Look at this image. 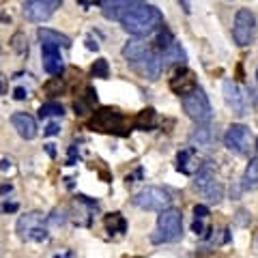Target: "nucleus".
I'll list each match as a JSON object with an SVG mask.
<instances>
[{
    "label": "nucleus",
    "mask_w": 258,
    "mask_h": 258,
    "mask_svg": "<svg viewBox=\"0 0 258 258\" xmlns=\"http://www.w3.org/2000/svg\"><path fill=\"white\" fill-rule=\"evenodd\" d=\"M191 140L198 142V144H209V140H211V132H209V127L200 125V129H196V132L191 134Z\"/></svg>",
    "instance_id": "nucleus-26"
},
{
    "label": "nucleus",
    "mask_w": 258,
    "mask_h": 258,
    "mask_svg": "<svg viewBox=\"0 0 258 258\" xmlns=\"http://www.w3.org/2000/svg\"><path fill=\"white\" fill-rule=\"evenodd\" d=\"M60 5L62 0H26L22 11L28 22H45L60 9Z\"/></svg>",
    "instance_id": "nucleus-11"
},
{
    "label": "nucleus",
    "mask_w": 258,
    "mask_h": 258,
    "mask_svg": "<svg viewBox=\"0 0 258 258\" xmlns=\"http://www.w3.org/2000/svg\"><path fill=\"white\" fill-rule=\"evenodd\" d=\"M196 176V181H194V185H196V189L203 194L205 198H209L211 203H220V200L224 198V187H222V183L215 179V174H213V170L209 168L207 164L200 168V170L194 174Z\"/></svg>",
    "instance_id": "nucleus-10"
},
{
    "label": "nucleus",
    "mask_w": 258,
    "mask_h": 258,
    "mask_svg": "<svg viewBox=\"0 0 258 258\" xmlns=\"http://www.w3.org/2000/svg\"><path fill=\"white\" fill-rule=\"evenodd\" d=\"M224 144H226L228 151H232L235 155H241V157H247L249 153L254 151L252 132L241 123H235V125L228 127V132H226V136H224Z\"/></svg>",
    "instance_id": "nucleus-6"
},
{
    "label": "nucleus",
    "mask_w": 258,
    "mask_h": 258,
    "mask_svg": "<svg viewBox=\"0 0 258 258\" xmlns=\"http://www.w3.org/2000/svg\"><path fill=\"white\" fill-rule=\"evenodd\" d=\"M64 114V110L60 103H56V101H50V103H43L41 108H39V116L41 118H47V116H62Z\"/></svg>",
    "instance_id": "nucleus-23"
},
{
    "label": "nucleus",
    "mask_w": 258,
    "mask_h": 258,
    "mask_svg": "<svg viewBox=\"0 0 258 258\" xmlns=\"http://www.w3.org/2000/svg\"><path fill=\"white\" fill-rule=\"evenodd\" d=\"M41 58H43V69L50 76H60L64 64L60 56V47L54 43H41Z\"/></svg>",
    "instance_id": "nucleus-14"
},
{
    "label": "nucleus",
    "mask_w": 258,
    "mask_h": 258,
    "mask_svg": "<svg viewBox=\"0 0 258 258\" xmlns=\"http://www.w3.org/2000/svg\"><path fill=\"white\" fill-rule=\"evenodd\" d=\"M203 166H205V159L200 157V153L194 147H185L183 151H179V155H176V170L187 174V176H194Z\"/></svg>",
    "instance_id": "nucleus-13"
},
{
    "label": "nucleus",
    "mask_w": 258,
    "mask_h": 258,
    "mask_svg": "<svg viewBox=\"0 0 258 258\" xmlns=\"http://www.w3.org/2000/svg\"><path fill=\"white\" fill-rule=\"evenodd\" d=\"M254 149H256V151H258V138H256V142H254Z\"/></svg>",
    "instance_id": "nucleus-33"
},
{
    "label": "nucleus",
    "mask_w": 258,
    "mask_h": 258,
    "mask_svg": "<svg viewBox=\"0 0 258 258\" xmlns=\"http://www.w3.org/2000/svg\"><path fill=\"white\" fill-rule=\"evenodd\" d=\"M52 147H54V144H47V153H50V155H52V157H54V155H56V151H54V149H52Z\"/></svg>",
    "instance_id": "nucleus-31"
},
{
    "label": "nucleus",
    "mask_w": 258,
    "mask_h": 258,
    "mask_svg": "<svg viewBox=\"0 0 258 258\" xmlns=\"http://www.w3.org/2000/svg\"><path fill=\"white\" fill-rule=\"evenodd\" d=\"M45 136H56V134H58V125H56V123H50V125H47L45 127V132H43Z\"/></svg>",
    "instance_id": "nucleus-28"
},
{
    "label": "nucleus",
    "mask_w": 258,
    "mask_h": 258,
    "mask_svg": "<svg viewBox=\"0 0 258 258\" xmlns=\"http://www.w3.org/2000/svg\"><path fill=\"white\" fill-rule=\"evenodd\" d=\"M181 103H183V110L187 112V116L198 125H209L213 118V108H211V101L209 97L205 95V91L200 86L191 88L189 93H185L181 97Z\"/></svg>",
    "instance_id": "nucleus-4"
},
{
    "label": "nucleus",
    "mask_w": 258,
    "mask_h": 258,
    "mask_svg": "<svg viewBox=\"0 0 258 258\" xmlns=\"http://www.w3.org/2000/svg\"><path fill=\"white\" fill-rule=\"evenodd\" d=\"M142 3H147V0H116L118 9H120V15H123V11H125V9H129V7H134V5H142Z\"/></svg>",
    "instance_id": "nucleus-27"
},
{
    "label": "nucleus",
    "mask_w": 258,
    "mask_h": 258,
    "mask_svg": "<svg viewBox=\"0 0 258 258\" xmlns=\"http://www.w3.org/2000/svg\"><path fill=\"white\" fill-rule=\"evenodd\" d=\"M118 22L123 24V28L134 37H149L153 32H157L159 26L164 24V15L157 7L153 5H134L129 9L123 11V15L118 18Z\"/></svg>",
    "instance_id": "nucleus-2"
},
{
    "label": "nucleus",
    "mask_w": 258,
    "mask_h": 258,
    "mask_svg": "<svg viewBox=\"0 0 258 258\" xmlns=\"http://www.w3.org/2000/svg\"><path fill=\"white\" fill-rule=\"evenodd\" d=\"M256 80H258V71H256Z\"/></svg>",
    "instance_id": "nucleus-34"
},
{
    "label": "nucleus",
    "mask_w": 258,
    "mask_h": 258,
    "mask_svg": "<svg viewBox=\"0 0 258 258\" xmlns=\"http://www.w3.org/2000/svg\"><path fill=\"white\" fill-rule=\"evenodd\" d=\"M11 123H13L15 129H18V134L22 136L24 140L37 138V123H35V118H32L30 114H26V112H18V114H13Z\"/></svg>",
    "instance_id": "nucleus-17"
},
{
    "label": "nucleus",
    "mask_w": 258,
    "mask_h": 258,
    "mask_svg": "<svg viewBox=\"0 0 258 258\" xmlns=\"http://www.w3.org/2000/svg\"><path fill=\"white\" fill-rule=\"evenodd\" d=\"M108 74H110V69H108V60H106V58L95 60V64L91 67V76H93V78H108Z\"/></svg>",
    "instance_id": "nucleus-25"
},
{
    "label": "nucleus",
    "mask_w": 258,
    "mask_h": 258,
    "mask_svg": "<svg viewBox=\"0 0 258 258\" xmlns=\"http://www.w3.org/2000/svg\"><path fill=\"white\" fill-rule=\"evenodd\" d=\"M196 86H198L196 76H194L187 67H181V69L170 78V88H172V91L179 95V97H183L185 93H189L191 88H196Z\"/></svg>",
    "instance_id": "nucleus-15"
},
{
    "label": "nucleus",
    "mask_w": 258,
    "mask_h": 258,
    "mask_svg": "<svg viewBox=\"0 0 258 258\" xmlns=\"http://www.w3.org/2000/svg\"><path fill=\"white\" fill-rule=\"evenodd\" d=\"M41 211H30L18 220V235L28 243H41L47 239V224Z\"/></svg>",
    "instance_id": "nucleus-5"
},
{
    "label": "nucleus",
    "mask_w": 258,
    "mask_h": 258,
    "mask_svg": "<svg viewBox=\"0 0 258 258\" xmlns=\"http://www.w3.org/2000/svg\"><path fill=\"white\" fill-rule=\"evenodd\" d=\"M123 56L136 74L151 80V82L161 76V60H159L157 47L142 41V37H136L132 41H127L123 47Z\"/></svg>",
    "instance_id": "nucleus-1"
},
{
    "label": "nucleus",
    "mask_w": 258,
    "mask_h": 258,
    "mask_svg": "<svg viewBox=\"0 0 258 258\" xmlns=\"http://www.w3.org/2000/svg\"><path fill=\"white\" fill-rule=\"evenodd\" d=\"M37 37H39L41 43H54L58 47H71V39L67 35H60V32L50 30V28H39Z\"/></svg>",
    "instance_id": "nucleus-18"
},
{
    "label": "nucleus",
    "mask_w": 258,
    "mask_h": 258,
    "mask_svg": "<svg viewBox=\"0 0 258 258\" xmlns=\"http://www.w3.org/2000/svg\"><path fill=\"white\" fill-rule=\"evenodd\" d=\"M183 237V215L179 209L166 207L157 217V232L151 237L153 243H174Z\"/></svg>",
    "instance_id": "nucleus-3"
},
{
    "label": "nucleus",
    "mask_w": 258,
    "mask_h": 258,
    "mask_svg": "<svg viewBox=\"0 0 258 258\" xmlns=\"http://www.w3.org/2000/svg\"><path fill=\"white\" fill-rule=\"evenodd\" d=\"M176 3L181 5V9H183L185 13H191V3H189V0H176Z\"/></svg>",
    "instance_id": "nucleus-29"
},
{
    "label": "nucleus",
    "mask_w": 258,
    "mask_h": 258,
    "mask_svg": "<svg viewBox=\"0 0 258 258\" xmlns=\"http://www.w3.org/2000/svg\"><path fill=\"white\" fill-rule=\"evenodd\" d=\"M256 37V18L249 9H239L232 26V39L239 47H247Z\"/></svg>",
    "instance_id": "nucleus-8"
},
{
    "label": "nucleus",
    "mask_w": 258,
    "mask_h": 258,
    "mask_svg": "<svg viewBox=\"0 0 258 258\" xmlns=\"http://www.w3.org/2000/svg\"><path fill=\"white\" fill-rule=\"evenodd\" d=\"M134 205L138 209H144V211H161V209L172 205V196L168 189L151 185V187H144L142 191L136 194Z\"/></svg>",
    "instance_id": "nucleus-7"
},
{
    "label": "nucleus",
    "mask_w": 258,
    "mask_h": 258,
    "mask_svg": "<svg viewBox=\"0 0 258 258\" xmlns=\"http://www.w3.org/2000/svg\"><path fill=\"white\" fill-rule=\"evenodd\" d=\"M134 127L140 129V132H151V129H155L157 127V112L153 108L138 112V116H136V120H134Z\"/></svg>",
    "instance_id": "nucleus-19"
},
{
    "label": "nucleus",
    "mask_w": 258,
    "mask_h": 258,
    "mask_svg": "<svg viewBox=\"0 0 258 258\" xmlns=\"http://www.w3.org/2000/svg\"><path fill=\"white\" fill-rule=\"evenodd\" d=\"M243 183H245V187H256L258 185V157H254L249 161V166L245 168Z\"/></svg>",
    "instance_id": "nucleus-22"
},
{
    "label": "nucleus",
    "mask_w": 258,
    "mask_h": 258,
    "mask_svg": "<svg viewBox=\"0 0 258 258\" xmlns=\"http://www.w3.org/2000/svg\"><path fill=\"white\" fill-rule=\"evenodd\" d=\"M91 127L101 134H125V132H120V129L125 127V116L120 114L118 110L101 108V110H97L95 116L91 118Z\"/></svg>",
    "instance_id": "nucleus-9"
},
{
    "label": "nucleus",
    "mask_w": 258,
    "mask_h": 258,
    "mask_svg": "<svg viewBox=\"0 0 258 258\" xmlns=\"http://www.w3.org/2000/svg\"><path fill=\"white\" fill-rule=\"evenodd\" d=\"M24 97H26L24 88H18V91H15V99H24Z\"/></svg>",
    "instance_id": "nucleus-30"
},
{
    "label": "nucleus",
    "mask_w": 258,
    "mask_h": 258,
    "mask_svg": "<svg viewBox=\"0 0 258 258\" xmlns=\"http://www.w3.org/2000/svg\"><path fill=\"white\" fill-rule=\"evenodd\" d=\"M224 99L237 116L247 114V95L243 93V88H241L237 82H232V80H226L224 82Z\"/></svg>",
    "instance_id": "nucleus-12"
},
{
    "label": "nucleus",
    "mask_w": 258,
    "mask_h": 258,
    "mask_svg": "<svg viewBox=\"0 0 258 258\" xmlns=\"http://www.w3.org/2000/svg\"><path fill=\"white\" fill-rule=\"evenodd\" d=\"M106 228H108V232H118L120 235V232L127 230V222L120 213H110V215H106Z\"/></svg>",
    "instance_id": "nucleus-21"
},
{
    "label": "nucleus",
    "mask_w": 258,
    "mask_h": 258,
    "mask_svg": "<svg viewBox=\"0 0 258 258\" xmlns=\"http://www.w3.org/2000/svg\"><path fill=\"white\" fill-rule=\"evenodd\" d=\"M5 209H7V211H15V209H18V205H7Z\"/></svg>",
    "instance_id": "nucleus-32"
},
{
    "label": "nucleus",
    "mask_w": 258,
    "mask_h": 258,
    "mask_svg": "<svg viewBox=\"0 0 258 258\" xmlns=\"http://www.w3.org/2000/svg\"><path fill=\"white\" fill-rule=\"evenodd\" d=\"M159 60H161V69H166V67H170V64H185V60H187V54H185V50L181 47V43L174 41L168 45V47H164V50L159 52Z\"/></svg>",
    "instance_id": "nucleus-16"
},
{
    "label": "nucleus",
    "mask_w": 258,
    "mask_h": 258,
    "mask_svg": "<svg viewBox=\"0 0 258 258\" xmlns=\"http://www.w3.org/2000/svg\"><path fill=\"white\" fill-rule=\"evenodd\" d=\"M97 103V93L93 91V88H88L86 91V97H82V99H78L76 103H74V108H76V114H88L91 112V108Z\"/></svg>",
    "instance_id": "nucleus-20"
},
{
    "label": "nucleus",
    "mask_w": 258,
    "mask_h": 258,
    "mask_svg": "<svg viewBox=\"0 0 258 258\" xmlns=\"http://www.w3.org/2000/svg\"><path fill=\"white\" fill-rule=\"evenodd\" d=\"M191 230L196 232L198 237L207 239V237H209V232H211V226H209V217H194Z\"/></svg>",
    "instance_id": "nucleus-24"
}]
</instances>
